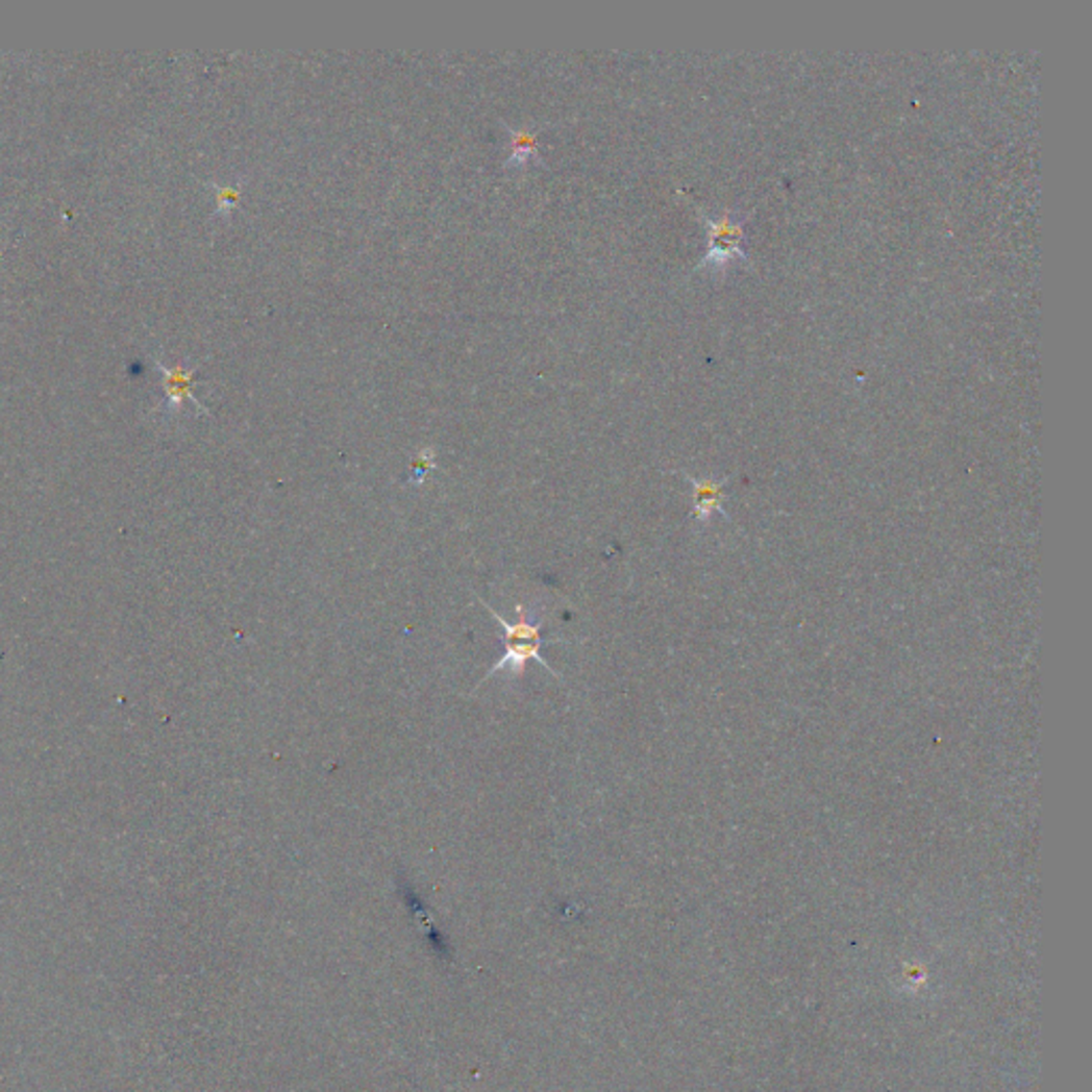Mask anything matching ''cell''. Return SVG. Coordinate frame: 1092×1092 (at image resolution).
I'll return each instance as SVG.
<instances>
[{"mask_svg": "<svg viewBox=\"0 0 1092 1092\" xmlns=\"http://www.w3.org/2000/svg\"><path fill=\"white\" fill-rule=\"evenodd\" d=\"M240 201V189L238 187H216V203L218 212H229Z\"/></svg>", "mask_w": 1092, "mask_h": 1092, "instance_id": "cell-4", "label": "cell"}, {"mask_svg": "<svg viewBox=\"0 0 1092 1092\" xmlns=\"http://www.w3.org/2000/svg\"><path fill=\"white\" fill-rule=\"evenodd\" d=\"M706 224H709L711 250H709L706 258L702 260V267L713 265L715 269H723L727 263H733L735 258H745V254H743V250L739 246L741 240H743L741 222H737L730 216H723V218H717V220H706Z\"/></svg>", "mask_w": 1092, "mask_h": 1092, "instance_id": "cell-1", "label": "cell"}, {"mask_svg": "<svg viewBox=\"0 0 1092 1092\" xmlns=\"http://www.w3.org/2000/svg\"><path fill=\"white\" fill-rule=\"evenodd\" d=\"M169 382H171V397H173L175 403H179L181 397L189 395V382H191V374L189 372L175 370L173 374H169Z\"/></svg>", "mask_w": 1092, "mask_h": 1092, "instance_id": "cell-5", "label": "cell"}, {"mask_svg": "<svg viewBox=\"0 0 1092 1092\" xmlns=\"http://www.w3.org/2000/svg\"><path fill=\"white\" fill-rule=\"evenodd\" d=\"M502 643L506 645L504 655L491 666V670L487 672L485 680L495 676L497 672H502V670H511V676L517 678V676H521V672H525V666H527L529 660L540 662L553 676H557V672L540 657V647L544 645V641H502Z\"/></svg>", "mask_w": 1092, "mask_h": 1092, "instance_id": "cell-2", "label": "cell"}, {"mask_svg": "<svg viewBox=\"0 0 1092 1092\" xmlns=\"http://www.w3.org/2000/svg\"><path fill=\"white\" fill-rule=\"evenodd\" d=\"M508 134H511V146H508V156L504 160V167L506 169H521L525 167L531 158L540 160L538 156V130L533 126H511V124H504Z\"/></svg>", "mask_w": 1092, "mask_h": 1092, "instance_id": "cell-3", "label": "cell"}]
</instances>
